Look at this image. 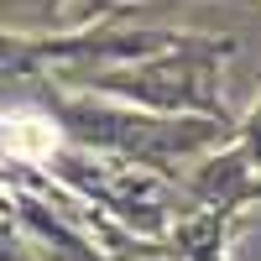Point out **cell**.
Here are the masks:
<instances>
[{
  "mask_svg": "<svg viewBox=\"0 0 261 261\" xmlns=\"http://www.w3.org/2000/svg\"><path fill=\"white\" fill-rule=\"evenodd\" d=\"M58 125L42 115V110H11L6 115V151L16 162H42L58 151Z\"/></svg>",
  "mask_w": 261,
  "mask_h": 261,
  "instance_id": "1",
  "label": "cell"
}]
</instances>
